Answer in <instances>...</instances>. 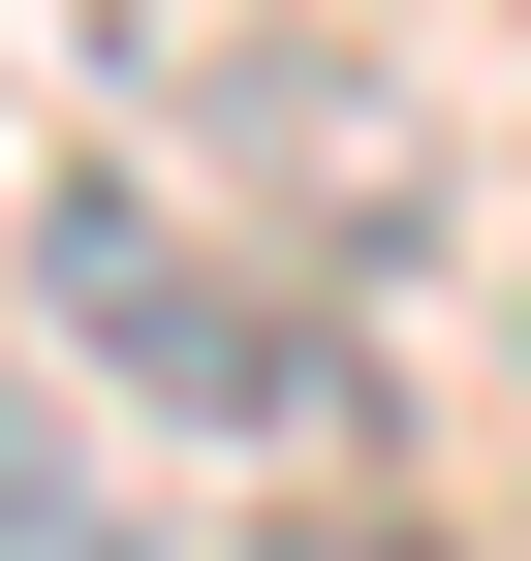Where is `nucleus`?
Listing matches in <instances>:
<instances>
[{"instance_id":"1","label":"nucleus","mask_w":531,"mask_h":561,"mask_svg":"<svg viewBox=\"0 0 531 561\" xmlns=\"http://www.w3.org/2000/svg\"><path fill=\"white\" fill-rule=\"evenodd\" d=\"M32 343L125 405H188V437H375V343L313 250H250L188 157H63L32 187Z\"/></svg>"},{"instance_id":"2","label":"nucleus","mask_w":531,"mask_h":561,"mask_svg":"<svg viewBox=\"0 0 531 561\" xmlns=\"http://www.w3.org/2000/svg\"><path fill=\"white\" fill-rule=\"evenodd\" d=\"M125 157H219L250 250H344L407 219V62L375 0H125Z\"/></svg>"},{"instance_id":"3","label":"nucleus","mask_w":531,"mask_h":561,"mask_svg":"<svg viewBox=\"0 0 531 561\" xmlns=\"http://www.w3.org/2000/svg\"><path fill=\"white\" fill-rule=\"evenodd\" d=\"M0 561H157V530H125V500H94V468H63V437H32V405H0Z\"/></svg>"},{"instance_id":"4","label":"nucleus","mask_w":531,"mask_h":561,"mask_svg":"<svg viewBox=\"0 0 531 561\" xmlns=\"http://www.w3.org/2000/svg\"><path fill=\"white\" fill-rule=\"evenodd\" d=\"M250 561H470V530H438V500H282Z\"/></svg>"}]
</instances>
